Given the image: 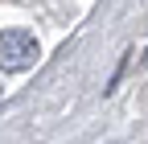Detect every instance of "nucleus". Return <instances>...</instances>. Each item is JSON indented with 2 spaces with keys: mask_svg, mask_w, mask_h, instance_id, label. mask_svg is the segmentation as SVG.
<instances>
[{
  "mask_svg": "<svg viewBox=\"0 0 148 144\" xmlns=\"http://www.w3.org/2000/svg\"><path fill=\"white\" fill-rule=\"evenodd\" d=\"M37 37L25 29H4L0 33V66L8 70V74H16V70H29L37 62Z\"/></svg>",
  "mask_w": 148,
  "mask_h": 144,
  "instance_id": "nucleus-1",
  "label": "nucleus"
},
{
  "mask_svg": "<svg viewBox=\"0 0 148 144\" xmlns=\"http://www.w3.org/2000/svg\"><path fill=\"white\" fill-rule=\"evenodd\" d=\"M0 95H4V86H0Z\"/></svg>",
  "mask_w": 148,
  "mask_h": 144,
  "instance_id": "nucleus-2",
  "label": "nucleus"
}]
</instances>
